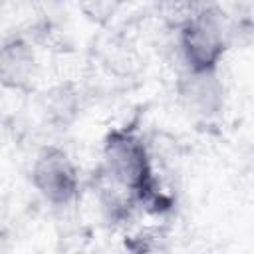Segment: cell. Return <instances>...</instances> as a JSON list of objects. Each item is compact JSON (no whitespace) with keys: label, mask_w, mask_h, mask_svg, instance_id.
<instances>
[{"label":"cell","mask_w":254,"mask_h":254,"mask_svg":"<svg viewBox=\"0 0 254 254\" xmlns=\"http://www.w3.org/2000/svg\"><path fill=\"white\" fill-rule=\"evenodd\" d=\"M75 111V101H73V93L67 91V87H60L52 93V103H50V113L54 119H58L60 123H65L67 115H73Z\"/></svg>","instance_id":"8992f818"},{"label":"cell","mask_w":254,"mask_h":254,"mask_svg":"<svg viewBox=\"0 0 254 254\" xmlns=\"http://www.w3.org/2000/svg\"><path fill=\"white\" fill-rule=\"evenodd\" d=\"M179 97L183 105L202 117L210 119L222 111L224 105V85L216 71H187L179 77Z\"/></svg>","instance_id":"277c9868"},{"label":"cell","mask_w":254,"mask_h":254,"mask_svg":"<svg viewBox=\"0 0 254 254\" xmlns=\"http://www.w3.org/2000/svg\"><path fill=\"white\" fill-rule=\"evenodd\" d=\"M101 171L137 202H159L151 155L135 127H115L107 133Z\"/></svg>","instance_id":"6da1fadb"},{"label":"cell","mask_w":254,"mask_h":254,"mask_svg":"<svg viewBox=\"0 0 254 254\" xmlns=\"http://www.w3.org/2000/svg\"><path fill=\"white\" fill-rule=\"evenodd\" d=\"M36 69V56L24 38H10L0 44V85L28 89Z\"/></svg>","instance_id":"5b68a950"},{"label":"cell","mask_w":254,"mask_h":254,"mask_svg":"<svg viewBox=\"0 0 254 254\" xmlns=\"http://www.w3.org/2000/svg\"><path fill=\"white\" fill-rule=\"evenodd\" d=\"M32 183L36 190L52 204H69L79 190L77 169L60 147H44L32 167Z\"/></svg>","instance_id":"3957f363"},{"label":"cell","mask_w":254,"mask_h":254,"mask_svg":"<svg viewBox=\"0 0 254 254\" xmlns=\"http://www.w3.org/2000/svg\"><path fill=\"white\" fill-rule=\"evenodd\" d=\"M228 46V32L220 10L202 6L179 30V50L187 71H216Z\"/></svg>","instance_id":"7a4b0ae2"}]
</instances>
